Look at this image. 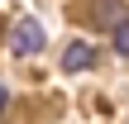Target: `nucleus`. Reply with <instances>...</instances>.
I'll return each mask as SVG.
<instances>
[{"instance_id": "2", "label": "nucleus", "mask_w": 129, "mask_h": 124, "mask_svg": "<svg viewBox=\"0 0 129 124\" xmlns=\"http://www.w3.org/2000/svg\"><path fill=\"white\" fill-rule=\"evenodd\" d=\"M10 48H14L19 57L38 53V48H43V24H38V19H19V24H14V33H10Z\"/></svg>"}, {"instance_id": "5", "label": "nucleus", "mask_w": 129, "mask_h": 124, "mask_svg": "<svg viewBox=\"0 0 129 124\" xmlns=\"http://www.w3.org/2000/svg\"><path fill=\"white\" fill-rule=\"evenodd\" d=\"M5 105H10V96H5V86H0V115H5Z\"/></svg>"}, {"instance_id": "3", "label": "nucleus", "mask_w": 129, "mask_h": 124, "mask_svg": "<svg viewBox=\"0 0 129 124\" xmlns=\"http://www.w3.org/2000/svg\"><path fill=\"white\" fill-rule=\"evenodd\" d=\"M62 67H67V72H86V67H96V48H91V43H72V48L62 53Z\"/></svg>"}, {"instance_id": "1", "label": "nucleus", "mask_w": 129, "mask_h": 124, "mask_svg": "<svg viewBox=\"0 0 129 124\" xmlns=\"http://www.w3.org/2000/svg\"><path fill=\"white\" fill-rule=\"evenodd\" d=\"M120 14H124L120 0H72L67 5V19L81 24V29H110Z\"/></svg>"}, {"instance_id": "4", "label": "nucleus", "mask_w": 129, "mask_h": 124, "mask_svg": "<svg viewBox=\"0 0 129 124\" xmlns=\"http://www.w3.org/2000/svg\"><path fill=\"white\" fill-rule=\"evenodd\" d=\"M110 38H115V53L129 57V14H120V19L110 24Z\"/></svg>"}]
</instances>
